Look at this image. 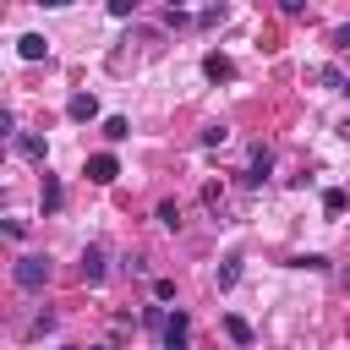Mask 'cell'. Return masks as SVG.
Wrapping results in <instances>:
<instances>
[{"mask_svg": "<svg viewBox=\"0 0 350 350\" xmlns=\"http://www.w3.org/2000/svg\"><path fill=\"white\" fill-rule=\"evenodd\" d=\"M235 279H241V257H224V262H219V290H230Z\"/></svg>", "mask_w": 350, "mask_h": 350, "instance_id": "13", "label": "cell"}, {"mask_svg": "<svg viewBox=\"0 0 350 350\" xmlns=\"http://www.w3.org/2000/svg\"><path fill=\"white\" fill-rule=\"evenodd\" d=\"M202 202H208V208H224V191H219V186L208 180V186H202Z\"/></svg>", "mask_w": 350, "mask_h": 350, "instance_id": "21", "label": "cell"}, {"mask_svg": "<svg viewBox=\"0 0 350 350\" xmlns=\"http://www.w3.org/2000/svg\"><path fill=\"white\" fill-rule=\"evenodd\" d=\"M60 350H82V345H60Z\"/></svg>", "mask_w": 350, "mask_h": 350, "instance_id": "23", "label": "cell"}, {"mask_svg": "<svg viewBox=\"0 0 350 350\" xmlns=\"http://www.w3.org/2000/svg\"><path fill=\"white\" fill-rule=\"evenodd\" d=\"M93 350H109V345H93Z\"/></svg>", "mask_w": 350, "mask_h": 350, "instance_id": "24", "label": "cell"}, {"mask_svg": "<svg viewBox=\"0 0 350 350\" xmlns=\"http://www.w3.org/2000/svg\"><path fill=\"white\" fill-rule=\"evenodd\" d=\"M224 137H230V126H224V120H213V126H202V148H219Z\"/></svg>", "mask_w": 350, "mask_h": 350, "instance_id": "16", "label": "cell"}, {"mask_svg": "<svg viewBox=\"0 0 350 350\" xmlns=\"http://www.w3.org/2000/svg\"><path fill=\"white\" fill-rule=\"evenodd\" d=\"M16 153H27L33 164H44V153H49V142H44L38 131H16Z\"/></svg>", "mask_w": 350, "mask_h": 350, "instance_id": "7", "label": "cell"}, {"mask_svg": "<svg viewBox=\"0 0 350 350\" xmlns=\"http://www.w3.org/2000/svg\"><path fill=\"white\" fill-rule=\"evenodd\" d=\"M49 257H38V252H22L16 262H11V279H16V290H44L49 284Z\"/></svg>", "mask_w": 350, "mask_h": 350, "instance_id": "1", "label": "cell"}, {"mask_svg": "<svg viewBox=\"0 0 350 350\" xmlns=\"http://www.w3.org/2000/svg\"><path fill=\"white\" fill-rule=\"evenodd\" d=\"M345 208H350V191H345V186H328V191H323V213H328V219H339Z\"/></svg>", "mask_w": 350, "mask_h": 350, "instance_id": "11", "label": "cell"}, {"mask_svg": "<svg viewBox=\"0 0 350 350\" xmlns=\"http://www.w3.org/2000/svg\"><path fill=\"white\" fill-rule=\"evenodd\" d=\"M268 170H273V153L257 142V148H252V159H246V186H262V180H268Z\"/></svg>", "mask_w": 350, "mask_h": 350, "instance_id": "6", "label": "cell"}, {"mask_svg": "<svg viewBox=\"0 0 350 350\" xmlns=\"http://www.w3.org/2000/svg\"><path fill=\"white\" fill-rule=\"evenodd\" d=\"M49 328H55V312H38V317H33V328H27V334H33V339H38V334H49Z\"/></svg>", "mask_w": 350, "mask_h": 350, "instance_id": "19", "label": "cell"}, {"mask_svg": "<svg viewBox=\"0 0 350 350\" xmlns=\"http://www.w3.org/2000/svg\"><path fill=\"white\" fill-rule=\"evenodd\" d=\"M16 55H22V60H44V55H49L44 33H22V38H16Z\"/></svg>", "mask_w": 350, "mask_h": 350, "instance_id": "9", "label": "cell"}, {"mask_svg": "<svg viewBox=\"0 0 350 350\" xmlns=\"http://www.w3.org/2000/svg\"><path fill=\"white\" fill-rule=\"evenodd\" d=\"M0 137H11V142H16V115H11V109H0Z\"/></svg>", "mask_w": 350, "mask_h": 350, "instance_id": "20", "label": "cell"}, {"mask_svg": "<svg viewBox=\"0 0 350 350\" xmlns=\"http://www.w3.org/2000/svg\"><path fill=\"white\" fill-rule=\"evenodd\" d=\"M104 273H109L104 246H93V241H88V246H82V279H88V284H104Z\"/></svg>", "mask_w": 350, "mask_h": 350, "instance_id": "4", "label": "cell"}, {"mask_svg": "<svg viewBox=\"0 0 350 350\" xmlns=\"http://www.w3.org/2000/svg\"><path fill=\"white\" fill-rule=\"evenodd\" d=\"M82 175H88L93 186H109V180L120 175V159H115V153H88V164H82Z\"/></svg>", "mask_w": 350, "mask_h": 350, "instance_id": "2", "label": "cell"}, {"mask_svg": "<svg viewBox=\"0 0 350 350\" xmlns=\"http://www.w3.org/2000/svg\"><path fill=\"white\" fill-rule=\"evenodd\" d=\"M66 115H71V120H93V115H98V98H93V93H71Z\"/></svg>", "mask_w": 350, "mask_h": 350, "instance_id": "10", "label": "cell"}, {"mask_svg": "<svg viewBox=\"0 0 350 350\" xmlns=\"http://www.w3.org/2000/svg\"><path fill=\"white\" fill-rule=\"evenodd\" d=\"M317 77H323V82H328V88H334V93H345V88H350V77H345V71H339V66H323V71H317Z\"/></svg>", "mask_w": 350, "mask_h": 350, "instance_id": "14", "label": "cell"}, {"mask_svg": "<svg viewBox=\"0 0 350 350\" xmlns=\"http://www.w3.org/2000/svg\"><path fill=\"white\" fill-rule=\"evenodd\" d=\"M224 334H230L235 345H252V323H246V317H235V312L224 317Z\"/></svg>", "mask_w": 350, "mask_h": 350, "instance_id": "12", "label": "cell"}, {"mask_svg": "<svg viewBox=\"0 0 350 350\" xmlns=\"http://www.w3.org/2000/svg\"><path fill=\"white\" fill-rule=\"evenodd\" d=\"M186 345H191V317L175 306L170 323H164V350H186Z\"/></svg>", "mask_w": 350, "mask_h": 350, "instance_id": "3", "label": "cell"}, {"mask_svg": "<svg viewBox=\"0 0 350 350\" xmlns=\"http://www.w3.org/2000/svg\"><path fill=\"white\" fill-rule=\"evenodd\" d=\"M290 268H312V273H323V268H328V257H317V252H306V257H290Z\"/></svg>", "mask_w": 350, "mask_h": 350, "instance_id": "18", "label": "cell"}, {"mask_svg": "<svg viewBox=\"0 0 350 350\" xmlns=\"http://www.w3.org/2000/svg\"><path fill=\"white\" fill-rule=\"evenodd\" d=\"M126 131H131V120H126V115H109V120H104V137H109V142H120Z\"/></svg>", "mask_w": 350, "mask_h": 350, "instance_id": "15", "label": "cell"}, {"mask_svg": "<svg viewBox=\"0 0 350 350\" xmlns=\"http://www.w3.org/2000/svg\"><path fill=\"white\" fill-rule=\"evenodd\" d=\"M159 224H164V230H180V208H175V202H159Z\"/></svg>", "mask_w": 350, "mask_h": 350, "instance_id": "17", "label": "cell"}, {"mask_svg": "<svg viewBox=\"0 0 350 350\" xmlns=\"http://www.w3.org/2000/svg\"><path fill=\"white\" fill-rule=\"evenodd\" d=\"M202 77H208V82H235V60L213 49V55H202Z\"/></svg>", "mask_w": 350, "mask_h": 350, "instance_id": "5", "label": "cell"}, {"mask_svg": "<svg viewBox=\"0 0 350 350\" xmlns=\"http://www.w3.org/2000/svg\"><path fill=\"white\" fill-rule=\"evenodd\" d=\"M38 197H44V213H60V202H66V191H60V175H49V170H44V186H38Z\"/></svg>", "mask_w": 350, "mask_h": 350, "instance_id": "8", "label": "cell"}, {"mask_svg": "<svg viewBox=\"0 0 350 350\" xmlns=\"http://www.w3.org/2000/svg\"><path fill=\"white\" fill-rule=\"evenodd\" d=\"M334 44H350V22H345V27H339V33H334Z\"/></svg>", "mask_w": 350, "mask_h": 350, "instance_id": "22", "label": "cell"}]
</instances>
